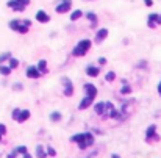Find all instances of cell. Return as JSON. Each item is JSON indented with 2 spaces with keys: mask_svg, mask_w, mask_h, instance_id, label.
Segmentation results:
<instances>
[{
  "mask_svg": "<svg viewBox=\"0 0 161 158\" xmlns=\"http://www.w3.org/2000/svg\"><path fill=\"white\" fill-rule=\"evenodd\" d=\"M72 141L80 144V149H86L88 146H91L94 143V136L91 133H80V135H75L72 136Z\"/></svg>",
  "mask_w": 161,
  "mask_h": 158,
  "instance_id": "cell-1",
  "label": "cell"
},
{
  "mask_svg": "<svg viewBox=\"0 0 161 158\" xmlns=\"http://www.w3.org/2000/svg\"><path fill=\"white\" fill-rule=\"evenodd\" d=\"M89 49H91V41H89V39H83V41H80L78 44L75 46V49L72 50V55L82 56V55H85Z\"/></svg>",
  "mask_w": 161,
  "mask_h": 158,
  "instance_id": "cell-2",
  "label": "cell"
},
{
  "mask_svg": "<svg viewBox=\"0 0 161 158\" xmlns=\"http://www.w3.org/2000/svg\"><path fill=\"white\" fill-rule=\"evenodd\" d=\"M28 27H30V21H11L9 22V28L13 30H17L19 33H27L28 31Z\"/></svg>",
  "mask_w": 161,
  "mask_h": 158,
  "instance_id": "cell-3",
  "label": "cell"
},
{
  "mask_svg": "<svg viewBox=\"0 0 161 158\" xmlns=\"http://www.w3.org/2000/svg\"><path fill=\"white\" fill-rule=\"evenodd\" d=\"M28 3H30V0H9L8 6L13 8L14 11H23V8H25Z\"/></svg>",
  "mask_w": 161,
  "mask_h": 158,
  "instance_id": "cell-4",
  "label": "cell"
},
{
  "mask_svg": "<svg viewBox=\"0 0 161 158\" xmlns=\"http://www.w3.org/2000/svg\"><path fill=\"white\" fill-rule=\"evenodd\" d=\"M30 117V111L28 110H14L13 111V119L17 121V122H23Z\"/></svg>",
  "mask_w": 161,
  "mask_h": 158,
  "instance_id": "cell-5",
  "label": "cell"
},
{
  "mask_svg": "<svg viewBox=\"0 0 161 158\" xmlns=\"http://www.w3.org/2000/svg\"><path fill=\"white\" fill-rule=\"evenodd\" d=\"M70 9V0H63L58 6H56V13L63 14V13H67Z\"/></svg>",
  "mask_w": 161,
  "mask_h": 158,
  "instance_id": "cell-6",
  "label": "cell"
},
{
  "mask_svg": "<svg viewBox=\"0 0 161 158\" xmlns=\"http://www.w3.org/2000/svg\"><path fill=\"white\" fill-rule=\"evenodd\" d=\"M63 82H64V96H66V97H70V96L73 94V86H72V82H70L69 78H64Z\"/></svg>",
  "mask_w": 161,
  "mask_h": 158,
  "instance_id": "cell-7",
  "label": "cell"
},
{
  "mask_svg": "<svg viewBox=\"0 0 161 158\" xmlns=\"http://www.w3.org/2000/svg\"><path fill=\"white\" fill-rule=\"evenodd\" d=\"M94 110H96V113H97V114H102L103 117H106V116H108V114H106V103H105V102L97 103V105L94 106Z\"/></svg>",
  "mask_w": 161,
  "mask_h": 158,
  "instance_id": "cell-8",
  "label": "cell"
},
{
  "mask_svg": "<svg viewBox=\"0 0 161 158\" xmlns=\"http://www.w3.org/2000/svg\"><path fill=\"white\" fill-rule=\"evenodd\" d=\"M106 36H108V30H106V28L99 30V31H97V35H96V42H97V44H100V42L106 38Z\"/></svg>",
  "mask_w": 161,
  "mask_h": 158,
  "instance_id": "cell-9",
  "label": "cell"
},
{
  "mask_svg": "<svg viewBox=\"0 0 161 158\" xmlns=\"http://www.w3.org/2000/svg\"><path fill=\"white\" fill-rule=\"evenodd\" d=\"M39 74H41V72L38 70V68H33V66H31V68L27 69V77H30V78H38Z\"/></svg>",
  "mask_w": 161,
  "mask_h": 158,
  "instance_id": "cell-10",
  "label": "cell"
},
{
  "mask_svg": "<svg viewBox=\"0 0 161 158\" xmlns=\"http://www.w3.org/2000/svg\"><path fill=\"white\" fill-rule=\"evenodd\" d=\"M36 19H38L39 22H42V23H45V22H49V16L45 14L42 9H39L38 13H36Z\"/></svg>",
  "mask_w": 161,
  "mask_h": 158,
  "instance_id": "cell-11",
  "label": "cell"
},
{
  "mask_svg": "<svg viewBox=\"0 0 161 158\" xmlns=\"http://www.w3.org/2000/svg\"><path fill=\"white\" fill-rule=\"evenodd\" d=\"M155 125H150L149 129H147V141H150L152 138H155V139H158V136H155Z\"/></svg>",
  "mask_w": 161,
  "mask_h": 158,
  "instance_id": "cell-12",
  "label": "cell"
},
{
  "mask_svg": "<svg viewBox=\"0 0 161 158\" xmlns=\"http://www.w3.org/2000/svg\"><path fill=\"white\" fill-rule=\"evenodd\" d=\"M99 68H94V66H89L88 69H86V74H88V75H91V77H97L99 75Z\"/></svg>",
  "mask_w": 161,
  "mask_h": 158,
  "instance_id": "cell-13",
  "label": "cell"
},
{
  "mask_svg": "<svg viewBox=\"0 0 161 158\" xmlns=\"http://www.w3.org/2000/svg\"><path fill=\"white\" fill-rule=\"evenodd\" d=\"M158 23V14H150L149 16V27H155Z\"/></svg>",
  "mask_w": 161,
  "mask_h": 158,
  "instance_id": "cell-14",
  "label": "cell"
},
{
  "mask_svg": "<svg viewBox=\"0 0 161 158\" xmlns=\"http://www.w3.org/2000/svg\"><path fill=\"white\" fill-rule=\"evenodd\" d=\"M86 16H88V21H91V25L96 27L97 25V16L94 14V13H88Z\"/></svg>",
  "mask_w": 161,
  "mask_h": 158,
  "instance_id": "cell-15",
  "label": "cell"
},
{
  "mask_svg": "<svg viewBox=\"0 0 161 158\" xmlns=\"http://www.w3.org/2000/svg\"><path fill=\"white\" fill-rule=\"evenodd\" d=\"M36 155H38L39 158H45V150H44V147L42 146H38V149H36Z\"/></svg>",
  "mask_w": 161,
  "mask_h": 158,
  "instance_id": "cell-16",
  "label": "cell"
},
{
  "mask_svg": "<svg viewBox=\"0 0 161 158\" xmlns=\"http://www.w3.org/2000/svg\"><path fill=\"white\" fill-rule=\"evenodd\" d=\"M83 16V13L80 11V9H77V11H73L72 14H70V21H77V19H80Z\"/></svg>",
  "mask_w": 161,
  "mask_h": 158,
  "instance_id": "cell-17",
  "label": "cell"
},
{
  "mask_svg": "<svg viewBox=\"0 0 161 158\" xmlns=\"http://www.w3.org/2000/svg\"><path fill=\"white\" fill-rule=\"evenodd\" d=\"M9 72H11V68H6V66H0V74L2 75H9Z\"/></svg>",
  "mask_w": 161,
  "mask_h": 158,
  "instance_id": "cell-18",
  "label": "cell"
},
{
  "mask_svg": "<svg viewBox=\"0 0 161 158\" xmlns=\"http://www.w3.org/2000/svg\"><path fill=\"white\" fill-rule=\"evenodd\" d=\"M45 66H47L45 60H41L39 64H38V70H39V72H45Z\"/></svg>",
  "mask_w": 161,
  "mask_h": 158,
  "instance_id": "cell-19",
  "label": "cell"
},
{
  "mask_svg": "<svg viewBox=\"0 0 161 158\" xmlns=\"http://www.w3.org/2000/svg\"><path fill=\"white\" fill-rule=\"evenodd\" d=\"M50 119H52L53 122H58V121L61 119V114H59L58 111H55V113H52V114H50Z\"/></svg>",
  "mask_w": 161,
  "mask_h": 158,
  "instance_id": "cell-20",
  "label": "cell"
},
{
  "mask_svg": "<svg viewBox=\"0 0 161 158\" xmlns=\"http://www.w3.org/2000/svg\"><path fill=\"white\" fill-rule=\"evenodd\" d=\"M17 66H19V61H17V60H16V58H9V68H17Z\"/></svg>",
  "mask_w": 161,
  "mask_h": 158,
  "instance_id": "cell-21",
  "label": "cell"
},
{
  "mask_svg": "<svg viewBox=\"0 0 161 158\" xmlns=\"http://www.w3.org/2000/svg\"><path fill=\"white\" fill-rule=\"evenodd\" d=\"M6 58H11V55H9V52H5L3 55H0V64H2V63L5 61Z\"/></svg>",
  "mask_w": 161,
  "mask_h": 158,
  "instance_id": "cell-22",
  "label": "cell"
},
{
  "mask_svg": "<svg viewBox=\"0 0 161 158\" xmlns=\"http://www.w3.org/2000/svg\"><path fill=\"white\" fill-rule=\"evenodd\" d=\"M114 72H108L106 74V82H113V80H114Z\"/></svg>",
  "mask_w": 161,
  "mask_h": 158,
  "instance_id": "cell-23",
  "label": "cell"
},
{
  "mask_svg": "<svg viewBox=\"0 0 161 158\" xmlns=\"http://www.w3.org/2000/svg\"><path fill=\"white\" fill-rule=\"evenodd\" d=\"M130 91H132V88H130V86H128V85H127V86H124V88H122V89H120V92H122V94H128V92H130Z\"/></svg>",
  "mask_w": 161,
  "mask_h": 158,
  "instance_id": "cell-24",
  "label": "cell"
},
{
  "mask_svg": "<svg viewBox=\"0 0 161 158\" xmlns=\"http://www.w3.org/2000/svg\"><path fill=\"white\" fill-rule=\"evenodd\" d=\"M5 133H6V127L5 125H3V124H0V135H5Z\"/></svg>",
  "mask_w": 161,
  "mask_h": 158,
  "instance_id": "cell-25",
  "label": "cell"
},
{
  "mask_svg": "<svg viewBox=\"0 0 161 158\" xmlns=\"http://www.w3.org/2000/svg\"><path fill=\"white\" fill-rule=\"evenodd\" d=\"M47 153H49V155H52V157H55V155H56L55 149H52V147H49V149H47Z\"/></svg>",
  "mask_w": 161,
  "mask_h": 158,
  "instance_id": "cell-26",
  "label": "cell"
},
{
  "mask_svg": "<svg viewBox=\"0 0 161 158\" xmlns=\"http://www.w3.org/2000/svg\"><path fill=\"white\" fill-rule=\"evenodd\" d=\"M16 157H17V152H16V150H13V152L8 155V158H16Z\"/></svg>",
  "mask_w": 161,
  "mask_h": 158,
  "instance_id": "cell-27",
  "label": "cell"
},
{
  "mask_svg": "<svg viewBox=\"0 0 161 158\" xmlns=\"http://www.w3.org/2000/svg\"><path fill=\"white\" fill-rule=\"evenodd\" d=\"M144 2H146V5H147V6H152V3H153L152 0H144Z\"/></svg>",
  "mask_w": 161,
  "mask_h": 158,
  "instance_id": "cell-28",
  "label": "cell"
},
{
  "mask_svg": "<svg viewBox=\"0 0 161 158\" xmlns=\"http://www.w3.org/2000/svg\"><path fill=\"white\" fill-rule=\"evenodd\" d=\"M99 63H100V64H105L106 60H105V58H100V60H99Z\"/></svg>",
  "mask_w": 161,
  "mask_h": 158,
  "instance_id": "cell-29",
  "label": "cell"
},
{
  "mask_svg": "<svg viewBox=\"0 0 161 158\" xmlns=\"http://www.w3.org/2000/svg\"><path fill=\"white\" fill-rule=\"evenodd\" d=\"M23 158H31V157H30V153H25V155H23Z\"/></svg>",
  "mask_w": 161,
  "mask_h": 158,
  "instance_id": "cell-30",
  "label": "cell"
},
{
  "mask_svg": "<svg viewBox=\"0 0 161 158\" xmlns=\"http://www.w3.org/2000/svg\"><path fill=\"white\" fill-rule=\"evenodd\" d=\"M158 92L161 94V83H160V85H158Z\"/></svg>",
  "mask_w": 161,
  "mask_h": 158,
  "instance_id": "cell-31",
  "label": "cell"
},
{
  "mask_svg": "<svg viewBox=\"0 0 161 158\" xmlns=\"http://www.w3.org/2000/svg\"><path fill=\"white\" fill-rule=\"evenodd\" d=\"M158 23H161V14L158 16Z\"/></svg>",
  "mask_w": 161,
  "mask_h": 158,
  "instance_id": "cell-32",
  "label": "cell"
},
{
  "mask_svg": "<svg viewBox=\"0 0 161 158\" xmlns=\"http://www.w3.org/2000/svg\"><path fill=\"white\" fill-rule=\"evenodd\" d=\"M113 158H120L119 155H113Z\"/></svg>",
  "mask_w": 161,
  "mask_h": 158,
  "instance_id": "cell-33",
  "label": "cell"
},
{
  "mask_svg": "<svg viewBox=\"0 0 161 158\" xmlns=\"http://www.w3.org/2000/svg\"><path fill=\"white\" fill-rule=\"evenodd\" d=\"M0 141H2V135H0Z\"/></svg>",
  "mask_w": 161,
  "mask_h": 158,
  "instance_id": "cell-34",
  "label": "cell"
}]
</instances>
